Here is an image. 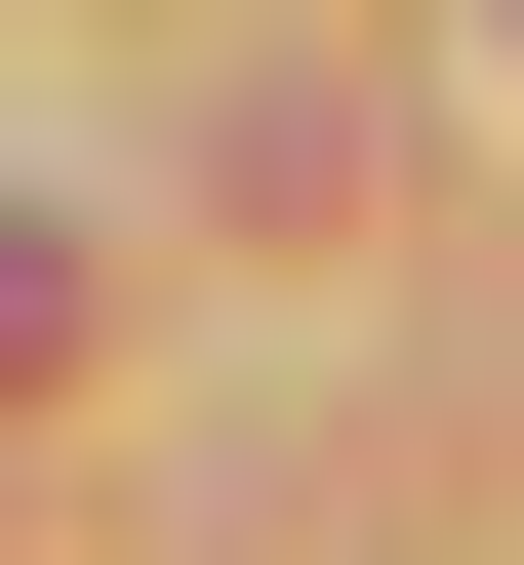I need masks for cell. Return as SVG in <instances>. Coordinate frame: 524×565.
Returning <instances> with one entry per match:
<instances>
[{
  "label": "cell",
  "mask_w": 524,
  "mask_h": 565,
  "mask_svg": "<svg viewBox=\"0 0 524 565\" xmlns=\"http://www.w3.org/2000/svg\"><path fill=\"white\" fill-rule=\"evenodd\" d=\"M41 364H82V202H0V404H41Z\"/></svg>",
  "instance_id": "obj_1"
}]
</instances>
